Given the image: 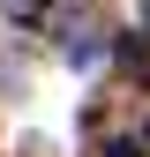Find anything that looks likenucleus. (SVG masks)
Here are the masks:
<instances>
[{"instance_id": "obj_1", "label": "nucleus", "mask_w": 150, "mask_h": 157, "mask_svg": "<svg viewBox=\"0 0 150 157\" xmlns=\"http://www.w3.org/2000/svg\"><path fill=\"white\" fill-rule=\"evenodd\" d=\"M68 60L90 67V60H98V37H90V30H68Z\"/></svg>"}, {"instance_id": "obj_2", "label": "nucleus", "mask_w": 150, "mask_h": 157, "mask_svg": "<svg viewBox=\"0 0 150 157\" xmlns=\"http://www.w3.org/2000/svg\"><path fill=\"white\" fill-rule=\"evenodd\" d=\"M105 157H143V142H128V135H120V142H105Z\"/></svg>"}, {"instance_id": "obj_3", "label": "nucleus", "mask_w": 150, "mask_h": 157, "mask_svg": "<svg viewBox=\"0 0 150 157\" xmlns=\"http://www.w3.org/2000/svg\"><path fill=\"white\" fill-rule=\"evenodd\" d=\"M135 23H143V37H150V0H143V15H135Z\"/></svg>"}, {"instance_id": "obj_4", "label": "nucleus", "mask_w": 150, "mask_h": 157, "mask_svg": "<svg viewBox=\"0 0 150 157\" xmlns=\"http://www.w3.org/2000/svg\"><path fill=\"white\" fill-rule=\"evenodd\" d=\"M143 142H150V127H143Z\"/></svg>"}]
</instances>
